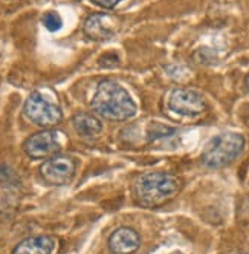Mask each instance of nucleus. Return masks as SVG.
I'll use <instances>...</instances> for the list:
<instances>
[{
  "mask_svg": "<svg viewBox=\"0 0 249 254\" xmlns=\"http://www.w3.org/2000/svg\"><path fill=\"white\" fill-rule=\"evenodd\" d=\"M91 104L98 115L112 121L129 120L136 114V104L130 94L113 80H104L97 86Z\"/></svg>",
  "mask_w": 249,
  "mask_h": 254,
  "instance_id": "obj_1",
  "label": "nucleus"
},
{
  "mask_svg": "<svg viewBox=\"0 0 249 254\" xmlns=\"http://www.w3.org/2000/svg\"><path fill=\"white\" fill-rule=\"evenodd\" d=\"M181 190V183L174 175L150 172L139 175L133 183V194L139 205L153 208L165 204Z\"/></svg>",
  "mask_w": 249,
  "mask_h": 254,
  "instance_id": "obj_2",
  "label": "nucleus"
},
{
  "mask_svg": "<svg viewBox=\"0 0 249 254\" xmlns=\"http://www.w3.org/2000/svg\"><path fill=\"white\" fill-rule=\"evenodd\" d=\"M245 149V138L240 133L225 132L212 138L203 150L202 162L206 167L219 169L231 164Z\"/></svg>",
  "mask_w": 249,
  "mask_h": 254,
  "instance_id": "obj_3",
  "label": "nucleus"
},
{
  "mask_svg": "<svg viewBox=\"0 0 249 254\" xmlns=\"http://www.w3.org/2000/svg\"><path fill=\"white\" fill-rule=\"evenodd\" d=\"M23 112L26 118L40 127H54L61 123L63 112L58 104L52 103L40 92H32L25 103Z\"/></svg>",
  "mask_w": 249,
  "mask_h": 254,
  "instance_id": "obj_4",
  "label": "nucleus"
},
{
  "mask_svg": "<svg viewBox=\"0 0 249 254\" xmlns=\"http://www.w3.org/2000/svg\"><path fill=\"white\" fill-rule=\"evenodd\" d=\"M167 106L171 112L182 117H200L206 112L205 98L193 89H173L168 98Z\"/></svg>",
  "mask_w": 249,
  "mask_h": 254,
  "instance_id": "obj_5",
  "label": "nucleus"
},
{
  "mask_svg": "<svg viewBox=\"0 0 249 254\" xmlns=\"http://www.w3.org/2000/svg\"><path fill=\"white\" fill-rule=\"evenodd\" d=\"M75 169L77 166L74 158H70L67 155H54L43 162L40 167V173L43 179L48 181L49 184L63 186L74 178Z\"/></svg>",
  "mask_w": 249,
  "mask_h": 254,
  "instance_id": "obj_6",
  "label": "nucleus"
},
{
  "mask_svg": "<svg viewBox=\"0 0 249 254\" xmlns=\"http://www.w3.org/2000/svg\"><path fill=\"white\" fill-rule=\"evenodd\" d=\"M60 149L61 144L58 141V133L54 130H42L25 142V152L32 159H43L58 155Z\"/></svg>",
  "mask_w": 249,
  "mask_h": 254,
  "instance_id": "obj_7",
  "label": "nucleus"
},
{
  "mask_svg": "<svg viewBox=\"0 0 249 254\" xmlns=\"http://www.w3.org/2000/svg\"><path fill=\"white\" fill-rule=\"evenodd\" d=\"M116 29H118L116 20L112 15H107V14L89 15L84 22V26H83L84 35L94 42H104V40L112 39Z\"/></svg>",
  "mask_w": 249,
  "mask_h": 254,
  "instance_id": "obj_8",
  "label": "nucleus"
},
{
  "mask_svg": "<svg viewBox=\"0 0 249 254\" xmlns=\"http://www.w3.org/2000/svg\"><path fill=\"white\" fill-rule=\"evenodd\" d=\"M139 234L129 227L115 230L109 239V247L115 254H132L139 248Z\"/></svg>",
  "mask_w": 249,
  "mask_h": 254,
  "instance_id": "obj_9",
  "label": "nucleus"
},
{
  "mask_svg": "<svg viewBox=\"0 0 249 254\" xmlns=\"http://www.w3.org/2000/svg\"><path fill=\"white\" fill-rule=\"evenodd\" d=\"M55 247L57 242L50 236H34L22 241L12 254H54Z\"/></svg>",
  "mask_w": 249,
  "mask_h": 254,
  "instance_id": "obj_10",
  "label": "nucleus"
},
{
  "mask_svg": "<svg viewBox=\"0 0 249 254\" xmlns=\"http://www.w3.org/2000/svg\"><path fill=\"white\" fill-rule=\"evenodd\" d=\"M72 123H74L77 133L81 136L92 138V136H97L102 132V123L94 115L77 114V115H74Z\"/></svg>",
  "mask_w": 249,
  "mask_h": 254,
  "instance_id": "obj_11",
  "label": "nucleus"
},
{
  "mask_svg": "<svg viewBox=\"0 0 249 254\" xmlns=\"http://www.w3.org/2000/svg\"><path fill=\"white\" fill-rule=\"evenodd\" d=\"M45 28L50 32H57L58 29H61L63 26V20H61V17L58 12H54V11H49L43 15V19H42Z\"/></svg>",
  "mask_w": 249,
  "mask_h": 254,
  "instance_id": "obj_12",
  "label": "nucleus"
},
{
  "mask_svg": "<svg viewBox=\"0 0 249 254\" xmlns=\"http://www.w3.org/2000/svg\"><path fill=\"white\" fill-rule=\"evenodd\" d=\"M98 63L102 67H115L119 64V57L115 52H109V54H104V56L98 60Z\"/></svg>",
  "mask_w": 249,
  "mask_h": 254,
  "instance_id": "obj_13",
  "label": "nucleus"
},
{
  "mask_svg": "<svg viewBox=\"0 0 249 254\" xmlns=\"http://www.w3.org/2000/svg\"><path fill=\"white\" fill-rule=\"evenodd\" d=\"M92 2L104 9H113L116 5H119L121 2H124V0H92Z\"/></svg>",
  "mask_w": 249,
  "mask_h": 254,
  "instance_id": "obj_14",
  "label": "nucleus"
},
{
  "mask_svg": "<svg viewBox=\"0 0 249 254\" xmlns=\"http://www.w3.org/2000/svg\"><path fill=\"white\" fill-rule=\"evenodd\" d=\"M245 121H246V124L249 126V107L246 109V115H245Z\"/></svg>",
  "mask_w": 249,
  "mask_h": 254,
  "instance_id": "obj_15",
  "label": "nucleus"
},
{
  "mask_svg": "<svg viewBox=\"0 0 249 254\" xmlns=\"http://www.w3.org/2000/svg\"><path fill=\"white\" fill-rule=\"evenodd\" d=\"M245 87L249 90V75H248V77H246V80H245Z\"/></svg>",
  "mask_w": 249,
  "mask_h": 254,
  "instance_id": "obj_16",
  "label": "nucleus"
},
{
  "mask_svg": "<svg viewBox=\"0 0 249 254\" xmlns=\"http://www.w3.org/2000/svg\"><path fill=\"white\" fill-rule=\"evenodd\" d=\"M233 254H243V253H233Z\"/></svg>",
  "mask_w": 249,
  "mask_h": 254,
  "instance_id": "obj_17",
  "label": "nucleus"
}]
</instances>
